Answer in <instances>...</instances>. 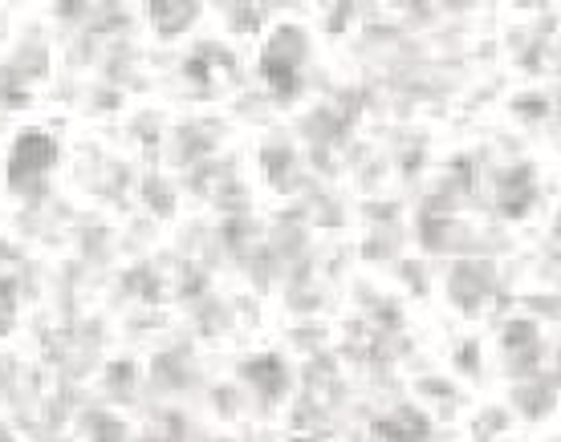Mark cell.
I'll return each instance as SVG.
<instances>
[{
    "label": "cell",
    "mask_w": 561,
    "mask_h": 442,
    "mask_svg": "<svg viewBox=\"0 0 561 442\" xmlns=\"http://www.w3.org/2000/svg\"><path fill=\"white\" fill-rule=\"evenodd\" d=\"M54 159H57V147L45 135H21L9 166H13V179H21V175H42Z\"/></svg>",
    "instance_id": "1"
},
{
    "label": "cell",
    "mask_w": 561,
    "mask_h": 442,
    "mask_svg": "<svg viewBox=\"0 0 561 442\" xmlns=\"http://www.w3.org/2000/svg\"><path fill=\"white\" fill-rule=\"evenodd\" d=\"M0 442H9V434H4V430H0Z\"/></svg>",
    "instance_id": "2"
}]
</instances>
